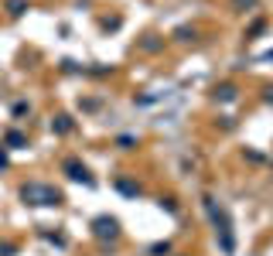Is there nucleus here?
I'll return each instance as SVG.
<instances>
[{
  "label": "nucleus",
  "mask_w": 273,
  "mask_h": 256,
  "mask_svg": "<svg viewBox=\"0 0 273 256\" xmlns=\"http://www.w3.org/2000/svg\"><path fill=\"white\" fill-rule=\"evenodd\" d=\"M20 198L31 202V205H58L62 192L58 188H48V184H24V188H20Z\"/></svg>",
  "instance_id": "1"
},
{
  "label": "nucleus",
  "mask_w": 273,
  "mask_h": 256,
  "mask_svg": "<svg viewBox=\"0 0 273 256\" xmlns=\"http://www.w3.org/2000/svg\"><path fill=\"white\" fill-rule=\"evenodd\" d=\"M92 232H96L99 239H120V222L110 216H99L96 222H92Z\"/></svg>",
  "instance_id": "2"
},
{
  "label": "nucleus",
  "mask_w": 273,
  "mask_h": 256,
  "mask_svg": "<svg viewBox=\"0 0 273 256\" xmlns=\"http://www.w3.org/2000/svg\"><path fill=\"white\" fill-rule=\"evenodd\" d=\"M65 174L72 178V181H82V184H92V174L86 171V164H78L76 158H68L65 160Z\"/></svg>",
  "instance_id": "3"
},
{
  "label": "nucleus",
  "mask_w": 273,
  "mask_h": 256,
  "mask_svg": "<svg viewBox=\"0 0 273 256\" xmlns=\"http://www.w3.org/2000/svg\"><path fill=\"white\" fill-rule=\"evenodd\" d=\"M215 99L232 102V99H236V86H229V82H226V86H215Z\"/></svg>",
  "instance_id": "4"
},
{
  "label": "nucleus",
  "mask_w": 273,
  "mask_h": 256,
  "mask_svg": "<svg viewBox=\"0 0 273 256\" xmlns=\"http://www.w3.org/2000/svg\"><path fill=\"white\" fill-rule=\"evenodd\" d=\"M52 130H58V134H68V130H72V120H68V116H55Z\"/></svg>",
  "instance_id": "5"
},
{
  "label": "nucleus",
  "mask_w": 273,
  "mask_h": 256,
  "mask_svg": "<svg viewBox=\"0 0 273 256\" xmlns=\"http://www.w3.org/2000/svg\"><path fill=\"white\" fill-rule=\"evenodd\" d=\"M7 144L18 150V147H24V144H28V137H24V134H18V130H10V134H7Z\"/></svg>",
  "instance_id": "6"
},
{
  "label": "nucleus",
  "mask_w": 273,
  "mask_h": 256,
  "mask_svg": "<svg viewBox=\"0 0 273 256\" xmlns=\"http://www.w3.org/2000/svg\"><path fill=\"white\" fill-rule=\"evenodd\" d=\"M116 184H120V192H126V195H140V188H136V184H130V181H123V178H120Z\"/></svg>",
  "instance_id": "7"
},
{
  "label": "nucleus",
  "mask_w": 273,
  "mask_h": 256,
  "mask_svg": "<svg viewBox=\"0 0 273 256\" xmlns=\"http://www.w3.org/2000/svg\"><path fill=\"white\" fill-rule=\"evenodd\" d=\"M7 7H10V14H14V18H18V14H24V7H28V4H24V0H10V4H7Z\"/></svg>",
  "instance_id": "8"
},
{
  "label": "nucleus",
  "mask_w": 273,
  "mask_h": 256,
  "mask_svg": "<svg viewBox=\"0 0 273 256\" xmlns=\"http://www.w3.org/2000/svg\"><path fill=\"white\" fill-rule=\"evenodd\" d=\"M260 0H232V7L236 10H250V7H256Z\"/></svg>",
  "instance_id": "9"
},
{
  "label": "nucleus",
  "mask_w": 273,
  "mask_h": 256,
  "mask_svg": "<svg viewBox=\"0 0 273 256\" xmlns=\"http://www.w3.org/2000/svg\"><path fill=\"white\" fill-rule=\"evenodd\" d=\"M188 38H195V31L192 28H178V41H188Z\"/></svg>",
  "instance_id": "10"
},
{
  "label": "nucleus",
  "mask_w": 273,
  "mask_h": 256,
  "mask_svg": "<svg viewBox=\"0 0 273 256\" xmlns=\"http://www.w3.org/2000/svg\"><path fill=\"white\" fill-rule=\"evenodd\" d=\"M168 250H171L168 242H157V246H150V253H154V256H164V253H168Z\"/></svg>",
  "instance_id": "11"
},
{
  "label": "nucleus",
  "mask_w": 273,
  "mask_h": 256,
  "mask_svg": "<svg viewBox=\"0 0 273 256\" xmlns=\"http://www.w3.org/2000/svg\"><path fill=\"white\" fill-rule=\"evenodd\" d=\"M14 253V242H0V256H10Z\"/></svg>",
  "instance_id": "12"
},
{
  "label": "nucleus",
  "mask_w": 273,
  "mask_h": 256,
  "mask_svg": "<svg viewBox=\"0 0 273 256\" xmlns=\"http://www.w3.org/2000/svg\"><path fill=\"white\" fill-rule=\"evenodd\" d=\"M263 99H266V102H273V86L266 89V92H263Z\"/></svg>",
  "instance_id": "13"
},
{
  "label": "nucleus",
  "mask_w": 273,
  "mask_h": 256,
  "mask_svg": "<svg viewBox=\"0 0 273 256\" xmlns=\"http://www.w3.org/2000/svg\"><path fill=\"white\" fill-rule=\"evenodd\" d=\"M4 164H7V160H4V154H0V168H4Z\"/></svg>",
  "instance_id": "14"
}]
</instances>
